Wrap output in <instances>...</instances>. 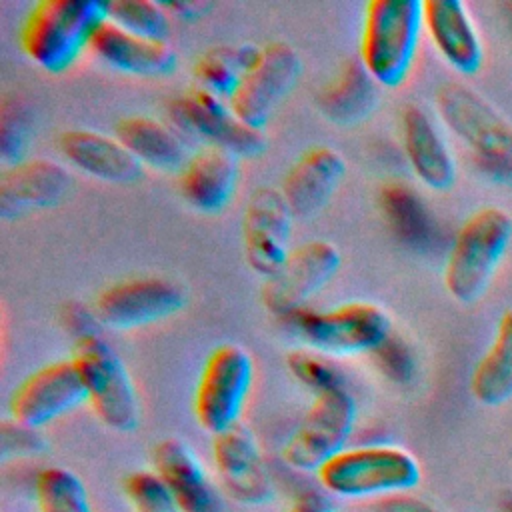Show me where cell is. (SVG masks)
I'll use <instances>...</instances> for the list:
<instances>
[{
	"mask_svg": "<svg viewBox=\"0 0 512 512\" xmlns=\"http://www.w3.org/2000/svg\"><path fill=\"white\" fill-rule=\"evenodd\" d=\"M72 360L98 420L114 432H134L140 424L138 392L116 350L100 334H90L74 342Z\"/></svg>",
	"mask_w": 512,
	"mask_h": 512,
	"instance_id": "8992f818",
	"label": "cell"
},
{
	"mask_svg": "<svg viewBox=\"0 0 512 512\" xmlns=\"http://www.w3.org/2000/svg\"><path fill=\"white\" fill-rule=\"evenodd\" d=\"M212 460L224 492L246 506H264L274 498V484L256 436L242 422L212 438Z\"/></svg>",
	"mask_w": 512,
	"mask_h": 512,
	"instance_id": "2e32d148",
	"label": "cell"
},
{
	"mask_svg": "<svg viewBox=\"0 0 512 512\" xmlns=\"http://www.w3.org/2000/svg\"><path fill=\"white\" fill-rule=\"evenodd\" d=\"M64 326L78 338L98 334V326H102L96 318L94 310L84 308L82 304H68L64 308Z\"/></svg>",
	"mask_w": 512,
	"mask_h": 512,
	"instance_id": "8d00e7d4",
	"label": "cell"
},
{
	"mask_svg": "<svg viewBox=\"0 0 512 512\" xmlns=\"http://www.w3.org/2000/svg\"><path fill=\"white\" fill-rule=\"evenodd\" d=\"M424 30L444 62L462 76H474L484 64L478 28L460 0H424Z\"/></svg>",
	"mask_w": 512,
	"mask_h": 512,
	"instance_id": "ffe728a7",
	"label": "cell"
},
{
	"mask_svg": "<svg viewBox=\"0 0 512 512\" xmlns=\"http://www.w3.org/2000/svg\"><path fill=\"white\" fill-rule=\"evenodd\" d=\"M286 512H336V504L326 490L306 488L292 498Z\"/></svg>",
	"mask_w": 512,
	"mask_h": 512,
	"instance_id": "f35d334b",
	"label": "cell"
},
{
	"mask_svg": "<svg viewBox=\"0 0 512 512\" xmlns=\"http://www.w3.org/2000/svg\"><path fill=\"white\" fill-rule=\"evenodd\" d=\"M400 138L410 170L426 188L446 192L454 186L458 176L454 154L434 120L420 106H404Z\"/></svg>",
	"mask_w": 512,
	"mask_h": 512,
	"instance_id": "44dd1931",
	"label": "cell"
},
{
	"mask_svg": "<svg viewBox=\"0 0 512 512\" xmlns=\"http://www.w3.org/2000/svg\"><path fill=\"white\" fill-rule=\"evenodd\" d=\"M114 136L142 166L154 170L180 172L190 158L182 132L152 116H126L118 120Z\"/></svg>",
	"mask_w": 512,
	"mask_h": 512,
	"instance_id": "d4e9b609",
	"label": "cell"
},
{
	"mask_svg": "<svg viewBox=\"0 0 512 512\" xmlns=\"http://www.w3.org/2000/svg\"><path fill=\"white\" fill-rule=\"evenodd\" d=\"M256 54L258 48L254 46H212L204 50L192 70L196 80L194 86L228 102L242 78V72Z\"/></svg>",
	"mask_w": 512,
	"mask_h": 512,
	"instance_id": "83f0119b",
	"label": "cell"
},
{
	"mask_svg": "<svg viewBox=\"0 0 512 512\" xmlns=\"http://www.w3.org/2000/svg\"><path fill=\"white\" fill-rule=\"evenodd\" d=\"M468 388L482 406H502L512 400V308L500 314L490 346L470 372Z\"/></svg>",
	"mask_w": 512,
	"mask_h": 512,
	"instance_id": "4316f807",
	"label": "cell"
},
{
	"mask_svg": "<svg viewBox=\"0 0 512 512\" xmlns=\"http://www.w3.org/2000/svg\"><path fill=\"white\" fill-rule=\"evenodd\" d=\"M254 382V360L240 344L216 346L198 376L192 410L202 430L212 436L240 424Z\"/></svg>",
	"mask_w": 512,
	"mask_h": 512,
	"instance_id": "52a82bcc",
	"label": "cell"
},
{
	"mask_svg": "<svg viewBox=\"0 0 512 512\" xmlns=\"http://www.w3.org/2000/svg\"><path fill=\"white\" fill-rule=\"evenodd\" d=\"M346 174L344 156L330 146H312L302 152L282 178V194L294 218H312L336 194Z\"/></svg>",
	"mask_w": 512,
	"mask_h": 512,
	"instance_id": "d6986e66",
	"label": "cell"
},
{
	"mask_svg": "<svg viewBox=\"0 0 512 512\" xmlns=\"http://www.w3.org/2000/svg\"><path fill=\"white\" fill-rule=\"evenodd\" d=\"M184 302L186 294L180 284L160 276H142L104 288L96 296L94 312L106 328L132 330L176 314Z\"/></svg>",
	"mask_w": 512,
	"mask_h": 512,
	"instance_id": "5bb4252c",
	"label": "cell"
},
{
	"mask_svg": "<svg viewBox=\"0 0 512 512\" xmlns=\"http://www.w3.org/2000/svg\"><path fill=\"white\" fill-rule=\"evenodd\" d=\"M2 458H30L46 452L48 442L46 438L38 432V428L24 426L12 418L2 422Z\"/></svg>",
	"mask_w": 512,
	"mask_h": 512,
	"instance_id": "d590c367",
	"label": "cell"
},
{
	"mask_svg": "<svg viewBox=\"0 0 512 512\" xmlns=\"http://www.w3.org/2000/svg\"><path fill=\"white\" fill-rule=\"evenodd\" d=\"M372 512H440V510L422 498L400 492V494L378 498L372 504Z\"/></svg>",
	"mask_w": 512,
	"mask_h": 512,
	"instance_id": "74e56055",
	"label": "cell"
},
{
	"mask_svg": "<svg viewBox=\"0 0 512 512\" xmlns=\"http://www.w3.org/2000/svg\"><path fill=\"white\" fill-rule=\"evenodd\" d=\"M340 262V250L328 240H310L292 248L278 272L264 280V308L280 320L302 310L336 276Z\"/></svg>",
	"mask_w": 512,
	"mask_h": 512,
	"instance_id": "7c38bea8",
	"label": "cell"
},
{
	"mask_svg": "<svg viewBox=\"0 0 512 512\" xmlns=\"http://www.w3.org/2000/svg\"><path fill=\"white\" fill-rule=\"evenodd\" d=\"M434 106L442 124L486 162H512V122L482 94L462 82L436 88Z\"/></svg>",
	"mask_w": 512,
	"mask_h": 512,
	"instance_id": "9c48e42d",
	"label": "cell"
},
{
	"mask_svg": "<svg viewBox=\"0 0 512 512\" xmlns=\"http://www.w3.org/2000/svg\"><path fill=\"white\" fill-rule=\"evenodd\" d=\"M58 152L76 170L110 184H132L144 168L116 136L84 128L62 132Z\"/></svg>",
	"mask_w": 512,
	"mask_h": 512,
	"instance_id": "cb8c5ba5",
	"label": "cell"
},
{
	"mask_svg": "<svg viewBox=\"0 0 512 512\" xmlns=\"http://www.w3.org/2000/svg\"><path fill=\"white\" fill-rule=\"evenodd\" d=\"M240 158L216 148L202 146L190 154L184 168L178 172V188L182 198L198 212H222L238 186Z\"/></svg>",
	"mask_w": 512,
	"mask_h": 512,
	"instance_id": "7402d4cb",
	"label": "cell"
},
{
	"mask_svg": "<svg viewBox=\"0 0 512 512\" xmlns=\"http://www.w3.org/2000/svg\"><path fill=\"white\" fill-rule=\"evenodd\" d=\"M108 20L156 42H168L172 28L166 6L152 0H112L108 2Z\"/></svg>",
	"mask_w": 512,
	"mask_h": 512,
	"instance_id": "4dcf8cb0",
	"label": "cell"
},
{
	"mask_svg": "<svg viewBox=\"0 0 512 512\" xmlns=\"http://www.w3.org/2000/svg\"><path fill=\"white\" fill-rule=\"evenodd\" d=\"M294 214L280 188H256L242 214V248L250 270L264 280L274 276L290 254Z\"/></svg>",
	"mask_w": 512,
	"mask_h": 512,
	"instance_id": "9a60e30c",
	"label": "cell"
},
{
	"mask_svg": "<svg viewBox=\"0 0 512 512\" xmlns=\"http://www.w3.org/2000/svg\"><path fill=\"white\" fill-rule=\"evenodd\" d=\"M90 50L110 68L142 78L168 76L178 64V56L168 42L136 36L108 18L96 28Z\"/></svg>",
	"mask_w": 512,
	"mask_h": 512,
	"instance_id": "603a6c76",
	"label": "cell"
},
{
	"mask_svg": "<svg viewBox=\"0 0 512 512\" xmlns=\"http://www.w3.org/2000/svg\"><path fill=\"white\" fill-rule=\"evenodd\" d=\"M512 244V216L482 206L458 228L444 264V288L458 304L478 302L490 288Z\"/></svg>",
	"mask_w": 512,
	"mask_h": 512,
	"instance_id": "7a4b0ae2",
	"label": "cell"
},
{
	"mask_svg": "<svg viewBox=\"0 0 512 512\" xmlns=\"http://www.w3.org/2000/svg\"><path fill=\"white\" fill-rule=\"evenodd\" d=\"M154 472L164 480L182 512H228L226 500L210 480L194 450L180 438H164L152 450Z\"/></svg>",
	"mask_w": 512,
	"mask_h": 512,
	"instance_id": "e0dca14e",
	"label": "cell"
},
{
	"mask_svg": "<svg viewBox=\"0 0 512 512\" xmlns=\"http://www.w3.org/2000/svg\"><path fill=\"white\" fill-rule=\"evenodd\" d=\"M164 6L170 16L180 20H194V18H200L206 10H210V4L206 2H170Z\"/></svg>",
	"mask_w": 512,
	"mask_h": 512,
	"instance_id": "ab89813d",
	"label": "cell"
},
{
	"mask_svg": "<svg viewBox=\"0 0 512 512\" xmlns=\"http://www.w3.org/2000/svg\"><path fill=\"white\" fill-rule=\"evenodd\" d=\"M34 498L38 512H94L82 478L62 466H48L36 474Z\"/></svg>",
	"mask_w": 512,
	"mask_h": 512,
	"instance_id": "f546056e",
	"label": "cell"
},
{
	"mask_svg": "<svg viewBox=\"0 0 512 512\" xmlns=\"http://www.w3.org/2000/svg\"><path fill=\"white\" fill-rule=\"evenodd\" d=\"M378 104V82L358 58L346 60L338 74L316 94L318 112L336 126H354L366 120Z\"/></svg>",
	"mask_w": 512,
	"mask_h": 512,
	"instance_id": "484cf974",
	"label": "cell"
},
{
	"mask_svg": "<svg viewBox=\"0 0 512 512\" xmlns=\"http://www.w3.org/2000/svg\"><path fill=\"white\" fill-rule=\"evenodd\" d=\"M88 402L80 372L72 358L54 360L28 374L10 394L8 414L12 420L42 428L76 406Z\"/></svg>",
	"mask_w": 512,
	"mask_h": 512,
	"instance_id": "4fadbf2b",
	"label": "cell"
},
{
	"mask_svg": "<svg viewBox=\"0 0 512 512\" xmlns=\"http://www.w3.org/2000/svg\"><path fill=\"white\" fill-rule=\"evenodd\" d=\"M382 212L394 234L406 244H422L430 236V216L420 196L402 182L386 184L380 192Z\"/></svg>",
	"mask_w": 512,
	"mask_h": 512,
	"instance_id": "f1b7e54d",
	"label": "cell"
},
{
	"mask_svg": "<svg viewBox=\"0 0 512 512\" xmlns=\"http://www.w3.org/2000/svg\"><path fill=\"white\" fill-rule=\"evenodd\" d=\"M356 414L358 406L348 388L316 394L296 430L282 444L280 460L296 472H318L346 450Z\"/></svg>",
	"mask_w": 512,
	"mask_h": 512,
	"instance_id": "ba28073f",
	"label": "cell"
},
{
	"mask_svg": "<svg viewBox=\"0 0 512 512\" xmlns=\"http://www.w3.org/2000/svg\"><path fill=\"white\" fill-rule=\"evenodd\" d=\"M70 190L68 170L48 158H26L0 176V218L14 220L56 206Z\"/></svg>",
	"mask_w": 512,
	"mask_h": 512,
	"instance_id": "ac0fdd59",
	"label": "cell"
},
{
	"mask_svg": "<svg viewBox=\"0 0 512 512\" xmlns=\"http://www.w3.org/2000/svg\"><path fill=\"white\" fill-rule=\"evenodd\" d=\"M424 12L420 0H370L364 6L358 60L384 88H398L412 72Z\"/></svg>",
	"mask_w": 512,
	"mask_h": 512,
	"instance_id": "3957f363",
	"label": "cell"
},
{
	"mask_svg": "<svg viewBox=\"0 0 512 512\" xmlns=\"http://www.w3.org/2000/svg\"><path fill=\"white\" fill-rule=\"evenodd\" d=\"M32 126L30 104L18 94H6L0 104V158L6 168L26 160Z\"/></svg>",
	"mask_w": 512,
	"mask_h": 512,
	"instance_id": "1f68e13d",
	"label": "cell"
},
{
	"mask_svg": "<svg viewBox=\"0 0 512 512\" xmlns=\"http://www.w3.org/2000/svg\"><path fill=\"white\" fill-rule=\"evenodd\" d=\"M506 512H512V506H510V508H508V510H506Z\"/></svg>",
	"mask_w": 512,
	"mask_h": 512,
	"instance_id": "60d3db41",
	"label": "cell"
},
{
	"mask_svg": "<svg viewBox=\"0 0 512 512\" xmlns=\"http://www.w3.org/2000/svg\"><path fill=\"white\" fill-rule=\"evenodd\" d=\"M300 342L326 356L370 354L392 334V320L374 302H346L330 310L302 308L284 318Z\"/></svg>",
	"mask_w": 512,
	"mask_h": 512,
	"instance_id": "5b68a950",
	"label": "cell"
},
{
	"mask_svg": "<svg viewBox=\"0 0 512 512\" xmlns=\"http://www.w3.org/2000/svg\"><path fill=\"white\" fill-rule=\"evenodd\" d=\"M286 368L294 380H298L314 396L336 388H346L340 368L326 354L314 352L310 348L292 350L286 356Z\"/></svg>",
	"mask_w": 512,
	"mask_h": 512,
	"instance_id": "d6a6232c",
	"label": "cell"
},
{
	"mask_svg": "<svg viewBox=\"0 0 512 512\" xmlns=\"http://www.w3.org/2000/svg\"><path fill=\"white\" fill-rule=\"evenodd\" d=\"M370 358L374 362V366L378 368V372L382 376H386L388 380L396 382V384H406L412 380L414 376V356L410 346L398 336V334H390L386 336L372 352Z\"/></svg>",
	"mask_w": 512,
	"mask_h": 512,
	"instance_id": "e575fe53",
	"label": "cell"
},
{
	"mask_svg": "<svg viewBox=\"0 0 512 512\" xmlns=\"http://www.w3.org/2000/svg\"><path fill=\"white\" fill-rule=\"evenodd\" d=\"M302 74V60L288 42L274 40L258 48L228 100L230 110L246 124L264 128Z\"/></svg>",
	"mask_w": 512,
	"mask_h": 512,
	"instance_id": "30bf717a",
	"label": "cell"
},
{
	"mask_svg": "<svg viewBox=\"0 0 512 512\" xmlns=\"http://www.w3.org/2000/svg\"><path fill=\"white\" fill-rule=\"evenodd\" d=\"M322 490L340 498L390 496L416 488L422 478L418 460L400 446L346 448L316 472Z\"/></svg>",
	"mask_w": 512,
	"mask_h": 512,
	"instance_id": "277c9868",
	"label": "cell"
},
{
	"mask_svg": "<svg viewBox=\"0 0 512 512\" xmlns=\"http://www.w3.org/2000/svg\"><path fill=\"white\" fill-rule=\"evenodd\" d=\"M106 18L104 0H40L24 18L20 48L38 68L60 74L90 48L96 28Z\"/></svg>",
	"mask_w": 512,
	"mask_h": 512,
	"instance_id": "6da1fadb",
	"label": "cell"
},
{
	"mask_svg": "<svg viewBox=\"0 0 512 512\" xmlns=\"http://www.w3.org/2000/svg\"><path fill=\"white\" fill-rule=\"evenodd\" d=\"M168 112L180 132L204 140L206 146L222 148L236 158H254L266 148L264 130L242 122L226 100L198 86L174 96Z\"/></svg>",
	"mask_w": 512,
	"mask_h": 512,
	"instance_id": "8fae6325",
	"label": "cell"
},
{
	"mask_svg": "<svg viewBox=\"0 0 512 512\" xmlns=\"http://www.w3.org/2000/svg\"><path fill=\"white\" fill-rule=\"evenodd\" d=\"M122 488L134 512H182L178 500L154 470L130 472Z\"/></svg>",
	"mask_w": 512,
	"mask_h": 512,
	"instance_id": "836d02e7",
	"label": "cell"
}]
</instances>
